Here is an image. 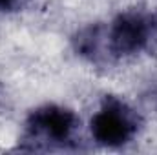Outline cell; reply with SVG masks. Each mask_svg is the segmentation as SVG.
<instances>
[{
    "mask_svg": "<svg viewBox=\"0 0 157 155\" xmlns=\"http://www.w3.org/2000/svg\"><path fill=\"white\" fill-rule=\"evenodd\" d=\"M108 60L157 49V15L126 11L104 26Z\"/></svg>",
    "mask_w": 157,
    "mask_h": 155,
    "instance_id": "obj_1",
    "label": "cell"
},
{
    "mask_svg": "<svg viewBox=\"0 0 157 155\" xmlns=\"http://www.w3.org/2000/svg\"><path fill=\"white\" fill-rule=\"evenodd\" d=\"M24 126L22 141L29 144L26 150H53L66 148L75 141L80 119L70 108L46 104L33 110Z\"/></svg>",
    "mask_w": 157,
    "mask_h": 155,
    "instance_id": "obj_2",
    "label": "cell"
},
{
    "mask_svg": "<svg viewBox=\"0 0 157 155\" xmlns=\"http://www.w3.org/2000/svg\"><path fill=\"white\" fill-rule=\"evenodd\" d=\"M141 126V119L124 100L108 95L99 112L90 120V131L97 144L106 148H121L133 141Z\"/></svg>",
    "mask_w": 157,
    "mask_h": 155,
    "instance_id": "obj_3",
    "label": "cell"
},
{
    "mask_svg": "<svg viewBox=\"0 0 157 155\" xmlns=\"http://www.w3.org/2000/svg\"><path fill=\"white\" fill-rule=\"evenodd\" d=\"M29 4L31 0H0V13H15Z\"/></svg>",
    "mask_w": 157,
    "mask_h": 155,
    "instance_id": "obj_4",
    "label": "cell"
}]
</instances>
